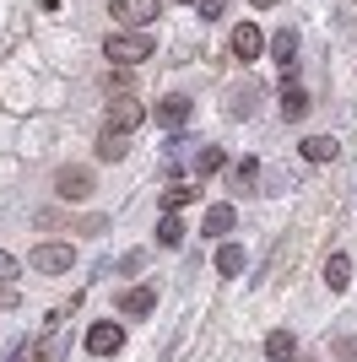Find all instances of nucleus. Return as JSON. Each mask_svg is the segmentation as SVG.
I'll return each mask as SVG.
<instances>
[{"label": "nucleus", "mask_w": 357, "mask_h": 362, "mask_svg": "<svg viewBox=\"0 0 357 362\" xmlns=\"http://www.w3.org/2000/svg\"><path fill=\"white\" fill-rule=\"evenodd\" d=\"M157 243H163V249H178V243H184V222H178L174 211L157 222Z\"/></svg>", "instance_id": "nucleus-16"}, {"label": "nucleus", "mask_w": 357, "mask_h": 362, "mask_svg": "<svg viewBox=\"0 0 357 362\" xmlns=\"http://www.w3.org/2000/svg\"><path fill=\"white\" fill-rule=\"evenodd\" d=\"M336 136H309L303 141V157H309V163H336Z\"/></svg>", "instance_id": "nucleus-13"}, {"label": "nucleus", "mask_w": 357, "mask_h": 362, "mask_svg": "<svg viewBox=\"0 0 357 362\" xmlns=\"http://www.w3.org/2000/svg\"><path fill=\"white\" fill-rule=\"evenodd\" d=\"M141 119H147V103H141L135 92H114V98H108V130L130 136V130H135Z\"/></svg>", "instance_id": "nucleus-3"}, {"label": "nucleus", "mask_w": 357, "mask_h": 362, "mask_svg": "<svg viewBox=\"0 0 357 362\" xmlns=\"http://www.w3.org/2000/svg\"><path fill=\"white\" fill-rule=\"evenodd\" d=\"M152 308H157V292L152 287H130L119 298V314H152Z\"/></svg>", "instance_id": "nucleus-11"}, {"label": "nucleus", "mask_w": 357, "mask_h": 362, "mask_svg": "<svg viewBox=\"0 0 357 362\" xmlns=\"http://www.w3.org/2000/svg\"><path fill=\"white\" fill-rule=\"evenodd\" d=\"M195 200V184H168L163 189V211H178V206H190Z\"/></svg>", "instance_id": "nucleus-18"}, {"label": "nucleus", "mask_w": 357, "mask_h": 362, "mask_svg": "<svg viewBox=\"0 0 357 362\" xmlns=\"http://www.w3.org/2000/svg\"><path fill=\"white\" fill-rule=\"evenodd\" d=\"M195 6H200V16H206V22H217V16L227 11V0H195Z\"/></svg>", "instance_id": "nucleus-22"}, {"label": "nucleus", "mask_w": 357, "mask_h": 362, "mask_svg": "<svg viewBox=\"0 0 357 362\" xmlns=\"http://www.w3.org/2000/svg\"><path fill=\"white\" fill-rule=\"evenodd\" d=\"M325 281H330V292H341L346 281H352V259H346V255H330L325 259Z\"/></svg>", "instance_id": "nucleus-14"}, {"label": "nucleus", "mask_w": 357, "mask_h": 362, "mask_svg": "<svg viewBox=\"0 0 357 362\" xmlns=\"http://www.w3.org/2000/svg\"><path fill=\"white\" fill-rule=\"evenodd\" d=\"M233 222H238V211H233V206L222 200V206H211V211L200 216V233H211V238H222V233H233Z\"/></svg>", "instance_id": "nucleus-9"}, {"label": "nucleus", "mask_w": 357, "mask_h": 362, "mask_svg": "<svg viewBox=\"0 0 357 362\" xmlns=\"http://www.w3.org/2000/svg\"><path fill=\"white\" fill-rule=\"evenodd\" d=\"M271 49H276V60H282V65H293V54H298V33L282 28L276 38H271Z\"/></svg>", "instance_id": "nucleus-19"}, {"label": "nucleus", "mask_w": 357, "mask_h": 362, "mask_svg": "<svg viewBox=\"0 0 357 362\" xmlns=\"http://www.w3.org/2000/svg\"><path fill=\"white\" fill-rule=\"evenodd\" d=\"M222 168V146H206V151H195V173H217Z\"/></svg>", "instance_id": "nucleus-20"}, {"label": "nucleus", "mask_w": 357, "mask_h": 362, "mask_svg": "<svg viewBox=\"0 0 357 362\" xmlns=\"http://www.w3.org/2000/svg\"><path fill=\"white\" fill-rule=\"evenodd\" d=\"M309 114V92L303 87H282V119H303Z\"/></svg>", "instance_id": "nucleus-15"}, {"label": "nucleus", "mask_w": 357, "mask_h": 362, "mask_svg": "<svg viewBox=\"0 0 357 362\" xmlns=\"http://www.w3.org/2000/svg\"><path fill=\"white\" fill-rule=\"evenodd\" d=\"M260 49H266V33L254 28V22H244V28L233 33V54H238V60H254Z\"/></svg>", "instance_id": "nucleus-7"}, {"label": "nucleus", "mask_w": 357, "mask_h": 362, "mask_svg": "<svg viewBox=\"0 0 357 362\" xmlns=\"http://www.w3.org/2000/svg\"><path fill=\"white\" fill-rule=\"evenodd\" d=\"M108 60H114V65L152 60V33H108Z\"/></svg>", "instance_id": "nucleus-2"}, {"label": "nucleus", "mask_w": 357, "mask_h": 362, "mask_svg": "<svg viewBox=\"0 0 357 362\" xmlns=\"http://www.w3.org/2000/svg\"><path fill=\"white\" fill-rule=\"evenodd\" d=\"M108 16H114L125 33H147L157 16H163V0H108Z\"/></svg>", "instance_id": "nucleus-1"}, {"label": "nucleus", "mask_w": 357, "mask_h": 362, "mask_svg": "<svg viewBox=\"0 0 357 362\" xmlns=\"http://www.w3.org/2000/svg\"><path fill=\"white\" fill-rule=\"evenodd\" d=\"M55 195L60 200H87L92 195V173L87 168H60L55 173Z\"/></svg>", "instance_id": "nucleus-5"}, {"label": "nucleus", "mask_w": 357, "mask_h": 362, "mask_svg": "<svg viewBox=\"0 0 357 362\" xmlns=\"http://www.w3.org/2000/svg\"><path fill=\"white\" fill-rule=\"evenodd\" d=\"M217 271H222V276L244 271V249H238V243H222V249H217Z\"/></svg>", "instance_id": "nucleus-17"}, {"label": "nucleus", "mask_w": 357, "mask_h": 362, "mask_svg": "<svg viewBox=\"0 0 357 362\" xmlns=\"http://www.w3.org/2000/svg\"><path fill=\"white\" fill-rule=\"evenodd\" d=\"M249 6H260V11H266V6H276V0H249Z\"/></svg>", "instance_id": "nucleus-24"}, {"label": "nucleus", "mask_w": 357, "mask_h": 362, "mask_svg": "<svg viewBox=\"0 0 357 362\" xmlns=\"http://www.w3.org/2000/svg\"><path fill=\"white\" fill-rule=\"evenodd\" d=\"M119 346H125V330L108 325V319H98V325L87 330V351H92V357H114Z\"/></svg>", "instance_id": "nucleus-6"}, {"label": "nucleus", "mask_w": 357, "mask_h": 362, "mask_svg": "<svg viewBox=\"0 0 357 362\" xmlns=\"http://www.w3.org/2000/svg\"><path fill=\"white\" fill-rule=\"evenodd\" d=\"M184 119H190V98H184V92H174V98H163V103H157V124L178 130Z\"/></svg>", "instance_id": "nucleus-8"}, {"label": "nucleus", "mask_w": 357, "mask_h": 362, "mask_svg": "<svg viewBox=\"0 0 357 362\" xmlns=\"http://www.w3.org/2000/svg\"><path fill=\"white\" fill-rule=\"evenodd\" d=\"M28 259H33V271L60 276V271H71V243H38Z\"/></svg>", "instance_id": "nucleus-4"}, {"label": "nucleus", "mask_w": 357, "mask_h": 362, "mask_svg": "<svg viewBox=\"0 0 357 362\" xmlns=\"http://www.w3.org/2000/svg\"><path fill=\"white\" fill-rule=\"evenodd\" d=\"M125 151H130V136H119V130H108V124H103V136H98V157H103V163H119Z\"/></svg>", "instance_id": "nucleus-12"}, {"label": "nucleus", "mask_w": 357, "mask_h": 362, "mask_svg": "<svg viewBox=\"0 0 357 362\" xmlns=\"http://www.w3.org/2000/svg\"><path fill=\"white\" fill-rule=\"evenodd\" d=\"M0 281H16V259L6 255V249H0Z\"/></svg>", "instance_id": "nucleus-23"}, {"label": "nucleus", "mask_w": 357, "mask_h": 362, "mask_svg": "<svg viewBox=\"0 0 357 362\" xmlns=\"http://www.w3.org/2000/svg\"><path fill=\"white\" fill-rule=\"evenodd\" d=\"M249 108H254V87L233 92V103H227V114H233V119H249Z\"/></svg>", "instance_id": "nucleus-21"}, {"label": "nucleus", "mask_w": 357, "mask_h": 362, "mask_svg": "<svg viewBox=\"0 0 357 362\" xmlns=\"http://www.w3.org/2000/svg\"><path fill=\"white\" fill-rule=\"evenodd\" d=\"M293 351H298V335L293 330H271L266 335V357L271 362H293Z\"/></svg>", "instance_id": "nucleus-10"}]
</instances>
